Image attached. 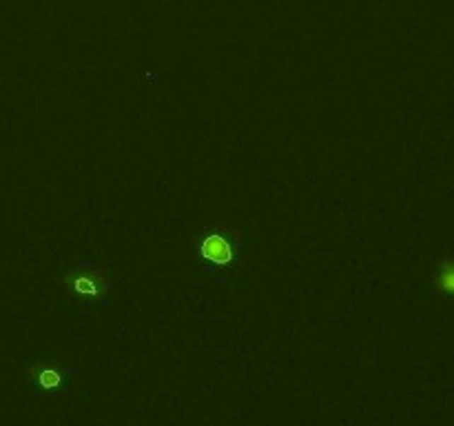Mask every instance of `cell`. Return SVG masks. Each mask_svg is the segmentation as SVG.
<instances>
[{
	"instance_id": "cell-1",
	"label": "cell",
	"mask_w": 454,
	"mask_h": 426,
	"mask_svg": "<svg viewBox=\"0 0 454 426\" xmlns=\"http://www.w3.org/2000/svg\"><path fill=\"white\" fill-rule=\"evenodd\" d=\"M250 229H231L226 222L199 226L193 238V249L199 271L217 284L240 282V271L250 262L246 240Z\"/></svg>"
},
{
	"instance_id": "cell-2",
	"label": "cell",
	"mask_w": 454,
	"mask_h": 426,
	"mask_svg": "<svg viewBox=\"0 0 454 426\" xmlns=\"http://www.w3.org/2000/svg\"><path fill=\"white\" fill-rule=\"evenodd\" d=\"M60 287V304L71 306L76 304L82 313L93 311H107L111 306L115 280L111 271L91 260H78L64 269L58 280Z\"/></svg>"
},
{
	"instance_id": "cell-3",
	"label": "cell",
	"mask_w": 454,
	"mask_h": 426,
	"mask_svg": "<svg viewBox=\"0 0 454 426\" xmlns=\"http://www.w3.org/2000/svg\"><path fill=\"white\" fill-rule=\"evenodd\" d=\"M29 378L36 382L38 386V396H58L64 393L66 396V386H69L74 378V369L66 362H58V359H40L36 367L29 369Z\"/></svg>"
},
{
	"instance_id": "cell-4",
	"label": "cell",
	"mask_w": 454,
	"mask_h": 426,
	"mask_svg": "<svg viewBox=\"0 0 454 426\" xmlns=\"http://www.w3.org/2000/svg\"><path fill=\"white\" fill-rule=\"evenodd\" d=\"M426 262L430 265V271H432L428 300L448 304L452 298V260L448 255H443V258L426 255Z\"/></svg>"
}]
</instances>
